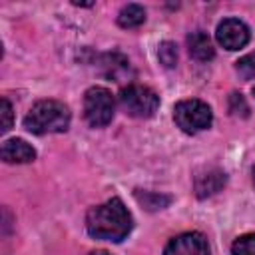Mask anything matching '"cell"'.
I'll list each match as a JSON object with an SVG mask.
<instances>
[{
  "mask_svg": "<svg viewBox=\"0 0 255 255\" xmlns=\"http://www.w3.org/2000/svg\"><path fill=\"white\" fill-rule=\"evenodd\" d=\"M133 219L120 197H112L102 205H96L86 215V229L92 237L120 243L131 231Z\"/></svg>",
  "mask_w": 255,
  "mask_h": 255,
  "instance_id": "1",
  "label": "cell"
},
{
  "mask_svg": "<svg viewBox=\"0 0 255 255\" xmlns=\"http://www.w3.org/2000/svg\"><path fill=\"white\" fill-rule=\"evenodd\" d=\"M70 126V110L58 100H40L36 102L24 118V128L36 135L44 133H62Z\"/></svg>",
  "mask_w": 255,
  "mask_h": 255,
  "instance_id": "2",
  "label": "cell"
},
{
  "mask_svg": "<svg viewBox=\"0 0 255 255\" xmlns=\"http://www.w3.org/2000/svg\"><path fill=\"white\" fill-rule=\"evenodd\" d=\"M120 106L131 118H151L159 108V96L141 84H129L120 90Z\"/></svg>",
  "mask_w": 255,
  "mask_h": 255,
  "instance_id": "3",
  "label": "cell"
},
{
  "mask_svg": "<svg viewBox=\"0 0 255 255\" xmlns=\"http://www.w3.org/2000/svg\"><path fill=\"white\" fill-rule=\"evenodd\" d=\"M173 120L185 133H197L207 129L213 122L211 108L201 100H181L173 108Z\"/></svg>",
  "mask_w": 255,
  "mask_h": 255,
  "instance_id": "4",
  "label": "cell"
},
{
  "mask_svg": "<svg viewBox=\"0 0 255 255\" xmlns=\"http://www.w3.org/2000/svg\"><path fill=\"white\" fill-rule=\"evenodd\" d=\"M114 96L102 86H94L84 96V118L92 128H104L114 118Z\"/></svg>",
  "mask_w": 255,
  "mask_h": 255,
  "instance_id": "5",
  "label": "cell"
},
{
  "mask_svg": "<svg viewBox=\"0 0 255 255\" xmlns=\"http://www.w3.org/2000/svg\"><path fill=\"white\" fill-rule=\"evenodd\" d=\"M215 38L225 50H239L249 42L251 34L247 24L241 22L239 18H225L223 22H219Z\"/></svg>",
  "mask_w": 255,
  "mask_h": 255,
  "instance_id": "6",
  "label": "cell"
},
{
  "mask_svg": "<svg viewBox=\"0 0 255 255\" xmlns=\"http://www.w3.org/2000/svg\"><path fill=\"white\" fill-rule=\"evenodd\" d=\"M163 255H209V243L199 231L181 233L165 245Z\"/></svg>",
  "mask_w": 255,
  "mask_h": 255,
  "instance_id": "7",
  "label": "cell"
},
{
  "mask_svg": "<svg viewBox=\"0 0 255 255\" xmlns=\"http://www.w3.org/2000/svg\"><path fill=\"white\" fill-rule=\"evenodd\" d=\"M225 181H227L225 171H221L217 167H209L203 173L195 175V195L201 197V199L209 197V195H215L217 191L223 189Z\"/></svg>",
  "mask_w": 255,
  "mask_h": 255,
  "instance_id": "8",
  "label": "cell"
},
{
  "mask_svg": "<svg viewBox=\"0 0 255 255\" xmlns=\"http://www.w3.org/2000/svg\"><path fill=\"white\" fill-rule=\"evenodd\" d=\"M0 155L6 163H28V161L36 159V149L28 141L14 137V139H6L2 143Z\"/></svg>",
  "mask_w": 255,
  "mask_h": 255,
  "instance_id": "9",
  "label": "cell"
},
{
  "mask_svg": "<svg viewBox=\"0 0 255 255\" xmlns=\"http://www.w3.org/2000/svg\"><path fill=\"white\" fill-rule=\"evenodd\" d=\"M187 50H189V56L197 62H209L215 56V48H213L211 38L201 30L191 32L187 36Z\"/></svg>",
  "mask_w": 255,
  "mask_h": 255,
  "instance_id": "10",
  "label": "cell"
},
{
  "mask_svg": "<svg viewBox=\"0 0 255 255\" xmlns=\"http://www.w3.org/2000/svg\"><path fill=\"white\" fill-rule=\"evenodd\" d=\"M100 66H102V72L110 80H116V82H120L128 74V70H129V62L122 54H104Z\"/></svg>",
  "mask_w": 255,
  "mask_h": 255,
  "instance_id": "11",
  "label": "cell"
},
{
  "mask_svg": "<svg viewBox=\"0 0 255 255\" xmlns=\"http://www.w3.org/2000/svg\"><path fill=\"white\" fill-rule=\"evenodd\" d=\"M145 22V10L139 4H128L118 14V24L122 28H137Z\"/></svg>",
  "mask_w": 255,
  "mask_h": 255,
  "instance_id": "12",
  "label": "cell"
},
{
  "mask_svg": "<svg viewBox=\"0 0 255 255\" xmlns=\"http://www.w3.org/2000/svg\"><path fill=\"white\" fill-rule=\"evenodd\" d=\"M135 199L149 211L155 209H163L169 205L171 197L169 195H161V193H153V191H135Z\"/></svg>",
  "mask_w": 255,
  "mask_h": 255,
  "instance_id": "13",
  "label": "cell"
},
{
  "mask_svg": "<svg viewBox=\"0 0 255 255\" xmlns=\"http://www.w3.org/2000/svg\"><path fill=\"white\" fill-rule=\"evenodd\" d=\"M157 58H159V64L165 66V68H173L177 64V46L169 40L161 42L159 48H157Z\"/></svg>",
  "mask_w": 255,
  "mask_h": 255,
  "instance_id": "14",
  "label": "cell"
},
{
  "mask_svg": "<svg viewBox=\"0 0 255 255\" xmlns=\"http://www.w3.org/2000/svg\"><path fill=\"white\" fill-rule=\"evenodd\" d=\"M231 253L233 255H255V233H247L235 239V243L231 245Z\"/></svg>",
  "mask_w": 255,
  "mask_h": 255,
  "instance_id": "15",
  "label": "cell"
},
{
  "mask_svg": "<svg viewBox=\"0 0 255 255\" xmlns=\"http://www.w3.org/2000/svg\"><path fill=\"white\" fill-rule=\"evenodd\" d=\"M235 70H237V74H239L243 80H253V78H255V52H251V54L239 58V60L235 62Z\"/></svg>",
  "mask_w": 255,
  "mask_h": 255,
  "instance_id": "16",
  "label": "cell"
},
{
  "mask_svg": "<svg viewBox=\"0 0 255 255\" xmlns=\"http://www.w3.org/2000/svg\"><path fill=\"white\" fill-rule=\"evenodd\" d=\"M229 112H231V116H237V118H247L249 116V106H247L245 98L239 92H233L229 96Z\"/></svg>",
  "mask_w": 255,
  "mask_h": 255,
  "instance_id": "17",
  "label": "cell"
},
{
  "mask_svg": "<svg viewBox=\"0 0 255 255\" xmlns=\"http://www.w3.org/2000/svg\"><path fill=\"white\" fill-rule=\"evenodd\" d=\"M12 128V106L8 98H2V131H8Z\"/></svg>",
  "mask_w": 255,
  "mask_h": 255,
  "instance_id": "18",
  "label": "cell"
},
{
  "mask_svg": "<svg viewBox=\"0 0 255 255\" xmlns=\"http://www.w3.org/2000/svg\"><path fill=\"white\" fill-rule=\"evenodd\" d=\"M88 255H112V253H108V251H104V249H96V251H90Z\"/></svg>",
  "mask_w": 255,
  "mask_h": 255,
  "instance_id": "19",
  "label": "cell"
},
{
  "mask_svg": "<svg viewBox=\"0 0 255 255\" xmlns=\"http://www.w3.org/2000/svg\"><path fill=\"white\" fill-rule=\"evenodd\" d=\"M253 183H255V167H253Z\"/></svg>",
  "mask_w": 255,
  "mask_h": 255,
  "instance_id": "20",
  "label": "cell"
},
{
  "mask_svg": "<svg viewBox=\"0 0 255 255\" xmlns=\"http://www.w3.org/2000/svg\"><path fill=\"white\" fill-rule=\"evenodd\" d=\"M253 94H255V88H253Z\"/></svg>",
  "mask_w": 255,
  "mask_h": 255,
  "instance_id": "21",
  "label": "cell"
}]
</instances>
